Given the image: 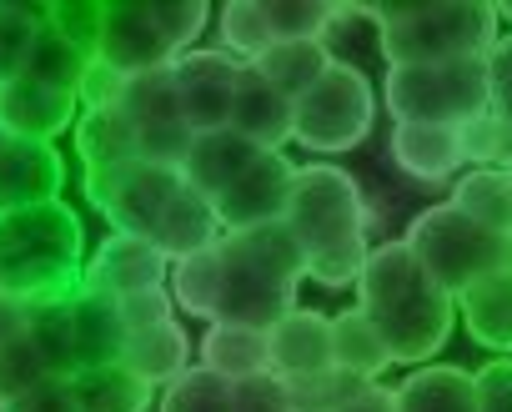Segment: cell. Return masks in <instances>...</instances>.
Masks as SVG:
<instances>
[{"label":"cell","mask_w":512,"mask_h":412,"mask_svg":"<svg viewBox=\"0 0 512 412\" xmlns=\"http://www.w3.org/2000/svg\"><path fill=\"white\" fill-rule=\"evenodd\" d=\"M287 232L297 237L307 257V277L322 287H357L367 257H372V212L352 171L332 161L297 166L292 201H287Z\"/></svg>","instance_id":"cell-1"},{"label":"cell","mask_w":512,"mask_h":412,"mask_svg":"<svg viewBox=\"0 0 512 412\" xmlns=\"http://www.w3.org/2000/svg\"><path fill=\"white\" fill-rule=\"evenodd\" d=\"M357 307L372 317V327L387 342L392 362H427L442 352L457 322V297H447L422 262L407 252V242L372 247L362 277H357Z\"/></svg>","instance_id":"cell-2"},{"label":"cell","mask_w":512,"mask_h":412,"mask_svg":"<svg viewBox=\"0 0 512 412\" xmlns=\"http://www.w3.org/2000/svg\"><path fill=\"white\" fill-rule=\"evenodd\" d=\"M86 232L66 201L0 212V292L21 307L66 302L81 287Z\"/></svg>","instance_id":"cell-3"},{"label":"cell","mask_w":512,"mask_h":412,"mask_svg":"<svg viewBox=\"0 0 512 412\" xmlns=\"http://www.w3.org/2000/svg\"><path fill=\"white\" fill-rule=\"evenodd\" d=\"M221 307L216 322L272 332L292 307L297 287L307 277V257L287 222L251 227V232H221Z\"/></svg>","instance_id":"cell-4"},{"label":"cell","mask_w":512,"mask_h":412,"mask_svg":"<svg viewBox=\"0 0 512 412\" xmlns=\"http://www.w3.org/2000/svg\"><path fill=\"white\" fill-rule=\"evenodd\" d=\"M377 46L392 66L487 61L497 46V11L487 0H412V6H367Z\"/></svg>","instance_id":"cell-5"},{"label":"cell","mask_w":512,"mask_h":412,"mask_svg":"<svg viewBox=\"0 0 512 412\" xmlns=\"http://www.w3.org/2000/svg\"><path fill=\"white\" fill-rule=\"evenodd\" d=\"M402 242L447 297H462L472 282L512 267V237H497V232L477 227L472 217L457 212L452 201L427 206V212L407 227Z\"/></svg>","instance_id":"cell-6"},{"label":"cell","mask_w":512,"mask_h":412,"mask_svg":"<svg viewBox=\"0 0 512 412\" xmlns=\"http://www.w3.org/2000/svg\"><path fill=\"white\" fill-rule=\"evenodd\" d=\"M372 121H377V96L367 71L352 61H332L327 76L292 106V141L317 156H337L362 146Z\"/></svg>","instance_id":"cell-7"},{"label":"cell","mask_w":512,"mask_h":412,"mask_svg":"<svg viewBox=\"0 0 512 412\" xmlns=\"http://www.w3.org/2000/svg\"><path fill=\"white\" fill-rule=\"evenodd\" d=\"M387 111L417 126H467L487 111V61H442V66H392Z\"/></svg>","instance_id":"cell-8"},{"label":"cell","mask_w":512,"mask_h":412,"mask_svg":"<svg viewBox=\"0 0 512 412\" xmlns=\"http://www.w3.org/2000/svg\"><path fill=\"white\" fill-rule=\"evenodd\" d=\"M181 171L176 166H151L136 161L126 171H106V176H86V201L111 222L116 237H146L156 232V222L166 217V206L181 196Z\"/></svg>","instance_id":"cell-9"},{"label":"cell","mask_w":512,"mask_h":412,"mask_svg":"<svg viewBox=\"0 0 512 412\" xmlns=\"http://www.w3.org/2000/svg\"><path fill=\"white\" fill-rule=\"evenodd\" d=\"M121 116L136 131L141 161H151V166H181V156L191 146V126L181 116L171 66L166 71H151V76H131L126 81V96H121Z\"/></svg>","instance_id":"cell-10"},{"label":"cell","mask_w":512,"mask_h":412,"mask_svg":"<svg viewBox=\"0 0 512 412\" xmlns=\"http://www.w3.org/2000/svg\"><path fill=\"white\" fill-rule=\"evenodd\" d=\"M292 181H297V166L287 161V151H262L211 201L221 232H251V227L282 222L287 201H292Z\"/></svg>","instance_id":"cell-11"},{"label":"cell","mask_w":512,"mask_h":412,"mask_svg":"<svg viewBox=\"0 0 512 412\" xmlns=\"http://www.w3.org/2000/svg\"><path fill=\"white\" fill-rule=\"evenodd\" d=\"M236 76H241V61H231L226 51H186V56H176L171 81H176V101H181V116H186L191 136L231 126Z\"/></svg>","instance_id":"cell-12"},{"label":"cell","mask_w":512,"mask_h":412,"mask_svg":"<svg viewBox=\"0 0 512 412\" xmlns=\"http://www.w3.org/2000/svg\"><path fill=\"white\" fill-rule=\"evenodd\" d=\"M96 61L131 81V76H151V71L176 66V51L161 36L151 6L141 0V6H106L101 36H96Z\"/></svg>","instance_id":"cell-13"},{"label":"cell","mask_w":512,"mask_h":412,"mask_svg":"<svg viewBox=\"0 0 512 412\" xmlns=\"http://www.w3.org/2000/svg\"><path fill=\"white\" fill-rule=\"evenodd\" d=\"M332 317L312 312V307H292L272 332H267V372L287 387L312 382L322 372H332Z\"/></svg>","instance_id":"cell-14"},{"label":"cell","mask_w":512,"mask_h":412,"mask_svg":"<svg viewBox=\"0 0 512 412\" xmlns=\"http://www.w3.org/2000/svg\"><path fill=\"white\" fill-rule=\"evenodd\" d=\"M166 277H171V262L146 237H116V232L81 267V287L101 292V297H116V302L136 297V292H151V287H166Z\"/></svg>","instance_id":"cell-15"},{"label":"cell","mask_w":512,"mask_h":412,"mask_svg":"<svg viewBox=\"0 0 512 412\" xmlns=\"http://www.w3.org/2000/svg\"><path fill=\"white\" fill-rule=\"evenodd\" d=\"M61 186H66V161L56 146L0 131V212L61 201Z\"/></svg>","instance_id":"cell-16"},{"label":"cell","mask_w":512,"mask_h":412,"mask_svg":"<svg viewBox=\"0 0 512 412\" xmlns=\"http://www.w3.org/2000/svg\"><path fill=\"white\" fill-rule=\"evenodd\" d=\"M81 116V101L71 91L41 86L31 76L16 81H0V131H11L21 141H56L61 131H71Z\"/></svg>","instance_id":"cell-17"},{"label":"cell","mask_w":512,"mask_h":412,"mask_svg":"<svg viewBox=\"0 0 512 412\" xmlns=\"http://www.w3.org/2000/svg\"><path fill=\"white\" fill-rule=\"evenodd\" d=\"M66 312H71V362H76V372H91V367H111V362H121L126 322H121L116 297H101V292L76 287L71 302H66Z\"/></svg>","instance_id":"cell-18"},{"label":"cell","mask_w":512,"mask_h":412,"mask_svg":"<svg viewBox=\"0 0 512 412\" xmlns=\"http://www.w3.org/2000/svg\"><path fill=\"white\" fill-rule=\"evenodd\" d=\"M231 131L246 136L256 151H282L292 141V101L282 91H272L251 66H241V76H236Z\"/></svg>","instance_id":"cell-19"},{"label":"cell","mask_w":512,"mask_h":412,"mask_svg":"<svg viewBox=\"0 0 512 412\" xmlns=\"http://www.w3.org/2000/svg\"><path fill=\"white\" fill-rule=\"evenodd\" d=\"M256 156V151L246 136H236L231 126L226 131H206V136H191V146H186V156H181V181L196 191V196H206V201H216Z\"/></svg>","instance_id":"cell-20"},{"label":"cell","mask_w":512,"mask_h":412,"mask_svg":"<svg viewBox=\"0 0 512 412\" xmlns=\"http://www.w3.org/2000/svg\"><path fill=\"white\" fill-rule=\"evenodd\" d=\"M392 161L412 176V181H447L457 176L462 161V131L457 126H417L402 121L392 131Z\"/></svg>","instance_id":"cell-21"},{"label":"cell","mask_w":512,"mask_h":412,"mask_svg":"<svg viewBox=\"0 0 512 412\" xmlns=\"http://www.w3.org/2000/svg\"><path fill=\"white\" fill-rule=\"evenodd\" d=\"M121 367L136 382H146L151 392L156 387H171L191 367V337L181 332V322H161V327L131 332L126 347H121Z\"/></svg>","instance_id":"cell-22"},{"label":"cell","mask_w":512,"mask_h":412,"mask_svg":"<svg viewBox=\"0 0 512 412\" xmlns=\"http://www.w3.org/2000/svg\"><path fill=\"white\" fill-rule=\"evenodd\" d=\"M221 242V222H216V206L206 196H196L191 186H181V196L166 206V217L156 222L151 232V247L166 257V262H181V257H196L206 247Z\"/></svg>","instance_id":"cell-23"},{"label":"cell","mask_w":512,"mask_h":412,"mask_svg":"<svg viewBox=\"0 0 512 412\" xmlns=\"http://www.w3.org/2000/svg\"><path fill=\"white\" fill-rule=\"evenodd\" d=\"M457 312L467 322V332L492 347V352H512V267L507 272H492L482 282H472L462 297H457Z\"/></svg>","instance_id":"cell-24"},{"label":"cell","mask_w":512,"mask_h":412,"mask_svg":"<svg viewBox=\"0 0 512 412\" xmlns=\"http://www.w3.org/2000/svg\"><path fill=\"white\" fill-rule=\"evenodd\" d=\"M76 151H81L86 176L91 171H121V166H136L141 161L136 131L121 116V106L116 111H81L76 116Z\"/></svg>","instance_id":"cell-25"},{"label":"cell","mask_w":512,"mask_h":412,"mask_svg":"<svg viewBox=\"0 0 512 412\" xmlns=\"http://www.w3.org/2000/svg\"><path fill=\"white\" fill-rule=\"evenodd\" d=\"M397 412H477V382L462 367H417L402 387H392Z\"/></svg>","instance_id":"cell-26"},{"label":"cell","mask_w":512,"mask_h":412,"mask_svg":"<svg viewBox=\"0 0 512 412\" xmlns=\"http://www.w3.org/2000/svg\"><path fill=\"white\" fill-rule=\"evenodd\" d=\"M201 367L226 377V382L262 377L267 372V332L236 327V322H211L201 337Z\"/></svg>","instance_id":"cell-27"},{"label":"cell","mask_w":512,"mask_h":412,"mask_svg":"<svg viewBox=\"0 0 512 412\" xmlns=\"http://www.w3.org/2000/svg\"><path fill=\"white\" fill-rule=\"evenodd\" d=\"M327 66H332V56H327L322 41H277L267 56L251 61V71L262 76L272 91H282L292 106L327 76Z\"/></svg>","instance_id":"cell-28"},{"label":"cell","mask_w":512,"mask_h":412,"mask_svg":"<svg viewBox=\"0 0 512 412\" xmlns=\"http://www.w3.org/2000/svg\"><path fill=\"white\" fill-rule=\"evenodd\" d=\"M332 362H337L342 372L362 377V382H377V377L392 367L387 342H382V332L372 327V317H367L362 307H347V312L332 317Z\"/></svg>","instance_id":"cell-29"},{"label":"cell","mask_w":512,"mask_h":412,"mask_svg":"<svg viewBox=\"0 0 512 412\" xmlns=\"http://www.w3.org/2000/svg\"><path fill=\"white\" fill-rule=\"evenodd\" d=\"M452 206L462 217H472L477 227L497 232V237H512V176L507 171H467L457 186H452Z\"/></svg>","instance_id":"cell-30"},{"label":"cell","mask_w":512,"mask_h":412,"mask_svg":"<svg viewBox=\"0 0 512 412\" xmlns=\"http://www.w3.org/2000/svg\"><path fill=\"white\" fill-rule=\"evenodd\" d=\"M71 392H76V412H146L151 397H156V392H151L146 382H136L121 362L76 372V377H71Z\"/></svg>","instance_id":"cell-31"},{"label":"cell","mask_w":512,"mask_h":412,"mask_svg":"<svg viewBox=\"0 0 512 412\" xmlns=\"http://www.w3.org/2000/svg\"><path fill=\"white\" fill-rule=\"evenodd\" d=\"M166 292H171V302L181 312H191L201 322H216V307H221V247H206L196 257L171 262Z\"/></svg>","instance_id":"cell-32"},{"label":"cell","mask_w":512,"mask_h":412,"mask_svg":"<svg viewBox=\"0 0 512 412\" xmlns=\"http://www.w3.org/2000/svg\"><path fill=\"white\" fill-rule=\"evenodd\" d=\"M41 11H46V6H41ZM86 66H91V56H86L71 36H61L51 21H41V36H36V46H31L21 76H31V81H41V86H56V91H71V96H76Z\"/></svg>","instance_id":"cell-33"},{"label":"cell","mask_w":512,"mask_h":412,"mask_svg":"<svg viewBox=\"0 0 512 412\" xmlns=\"http://www.w3.org/2000/svg\"><path fill=\"white\" fill-rule=\"evenodd\" d=\"M216 21H221V26H216V31H221V51H226L231 61H241V66H251L256 56H267V51L277 46L262 0H226Z\"/></svg>","instance_id":"cell-34"},{"label":"cell","mask_w":512,"mask_h":412,"mask_svg":"<svg viewBox=\"0 0 512 412\" xmlns=\"http://www.w3.org/2000/svg\"><path fill=\"white\" fill-rule=\"evenodd\" d=\"M66 302L26 307V337L36 342V352L46 357V367L56 377H76V362H71V312H66Z\"/></svg>","instance_id":"cell-35"},{"label":"cell","mask_w":512,"mask_h":412,"mask_svg":"<svg viewBox=\"0 0 512 412\" xmlns=\"http://www.w3.org/2000/svg\"><path fill=\"white\" fill-rule=\"evenodd\" d=\"M161 412H236L231 402V382L206 372L201 362L186 367L171 387H161Z\"/></svg>","instance_id":"cell-36"},{"label":"cell","mask_w":512,"mask_h":412,"mask_svg":"<svg viewBox=\"0 0 512 412\" xmlns=\"http://www.w3.org/2000/svg\"><path fill=\"white\" fill-rule=\"evenodd\" d=\"M46 377H56V372L46 367V357H41L36 342L26 337V327L0 342V407H11V402L26 397L31 387H41Z\"/></svg>","instance_id":"cell-37"},{"label":"cell","mask_w":512,"mask_h":412,"mask_svg":"<svg viewBox=\"0 0 512 412\" xmlns=\"http://www.w3.org/2000/svg\"><path fill=\"white\" fill-rule=\"evenodd\" d=\"M41 21H46V11L0 0V81H16L26 71V56L41 36Z\"/></svg>","instance_id":"cell-38"},{"label":"cell","mask_w":512,"mask_h":412,"mask_svg":"<svg viewBox=\"0 0 512 412\" xmlns=\"http://www.w3.org/2000/svg\"><path fill=\"white\" fill-rule=\"evenodd\" d=\"M462 131V161H472V171H507L512 166V126H502L492 111L472 116Z\"/></svg>","instance_id":"cell-39"},{"label":"cell","mask_w":512,"mask_h":412,"mask_svg":"<svg viewBox=\"0 0 512 412\" xmlns=\"http://www.w3.org/2000/svg\"><path fill=\"white\" fill-rule=\"evenodd\" d=\"M272 41H322L332 21V0H262Z\"/></svg>","instance_id":"cell-40"},{"label":"cell","mask_w":512,"mask_h":412,"mask_svg":"<svg viewBox=\"0 0 512 412\" xmlns=\"http://www.w3.org/2000/svg\"><path fill=\"white\" fill-rule=\"evenodd\" d=\"M367 387H372V382H362V377L332 367V372H322V377H312V382L287 387V397H292V412H342V407H347L352 397H362Z\"/></svg>","instance_id":"cell-41"},{"label":"cell","mask_w":512,"mask_h":412,"mask_svg":"<svg viewBox=\"0 0 512 412\" xmlns=\"http://www.w3.org/2000/svg\"><path fill=\"white\" fill-rule=\"evenodd\" d=\"M146 6H151V16H156V26H161V36L171 41L176 56H186L191 41H196V36L206 31V21H211L206 0H146Z\"/></svg>","instance_id":"cell-42"},{"label":"cell","mask_w":512,"mask_h":412,"mask_svg":"<svg viewBox=\"0 0 512 412\" xmlns=\"http://www.w3.org/2000/svg\"><path fill=\"white\" fill-rule=\"evenodd\" d=\"M101 16H106V6H76V0H61V6H46V21L61 31V36H71L91 61H96V36H101Z\"/></svg>","instance_id":"cell-43"},{"label":"cell","mask_w":512,"mask_h":412,"mask_svg":"<svg viewBox=\"0 0 512 412\" xmlns=\"http://www.w3.org/2000/svg\"><path fill=\"white\" fill-rule=\"evenodd\" d=\"M487 111L512 126V31L497 36V46L487 51Z\"/></svg>","instance_id":"cell-44"},{"label":"cell","mask_w":512,"mask_h":412,"mask_svg":"<svg viewBox=\"0 0 512 412\" xmlns=\"http://www.w3.org/2000/svg\"><path fill=\"white\" fill-rule=\"evenodd\" d=\"M121 322H126V337L131 332H146V327H161V322H176V302L166 287H151V292H136V297H121Z\"/></svg>","instance_id":"cell-45"},{"label":"cell","mask_w":512,"mask_h":412,"mask_svg":"<svg viewBox=\"0 0 512 412\" xmlns=\"http://www.w3.org/2000/svg\"><path fill=\"white\" fill-rule=\"evenodd\" d=\"M231 402H236V412H292L287 382H277L272 372L246 377V382H231Z\"/></svg>","instance_id":"cell-46"},{"label":"cell","mask_w":512,"mask_h":412,"mask_svg":"<svg viewBox=\"0 0 512 412\" xmlns=\"http://www.w3.org/2000/svg\"><path fill=\"white\" fill-rule=\"evenodd\" d=\"M121 96H126V76L111 71V66H101V61H91L86 76H81V86H76L81 111H116Z\"/></svg>","instance_id":"cell-47"},{"label":"cell","mask_w":512,"mask_h":412,"mask_svg":"<svg viewBox=\"0 0 512 412\" xmlns=\"http://www.w3.org/2000/svg\"><path fill=\"white\" fill-rule=\"evenodd\" d=\"M477 382V412H512V357L487 362L482 372H472Z\"/></svg>","instance_id":"cell-48"},{"label":"cell","mask_w":512,"mask_h":412,"mask_svg":"<svg viewBox=\"0 0 512 412\" xmlns=\"http://www.w3.org/2000/svg\"><path fill=\"white\" fill-rule=\"evenodd\" d=\"M0 412H76L71 377H46L41 387H31L26 397H16L11 407H0Z\"/></svg>","instance_id":"cell-49"},{"label":"cell","mask_w":512,"mask_h":412,"mask_svg":"<svg viewBox=\"0 0 512 412\" xmlns=\"http://www.w3.org/2000/svg\"><path fill=\"white\" fill-rule=\"evenodd\" d=\"M342 412H397V397H392V387H377V382H372V387H367L362 397H352Z\"/></svg>","instance_id":"cell-50"},{"label":"cell","mask_w":512,"mask_h":412,"mask_svg":"<svg viewBox=\"0 0 512 412\" xmlns=\"http://www.w3.org/2000/svg\"><path fill=\"white\" fill-rule=\"evenodd\" d=\"M26 327V307L21 302H11L6 292H0V342H6L11 332H21Z\"/></svg>","instance_id":"cell-51"},{"label":"cell","mask_w":512,"mask_h":412,"mask_svg":"<svg viewBox=\"0 0 512 412\" xmlns=\"http://www.w3.org/2000/svg\"><path fill=\"white\" fill-rule=\"evenodd\" d=\"M507 176H512V166H507Z\"/></svg>","instance_id":"cell-52"}]
</instances>
